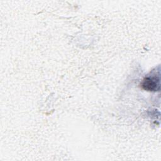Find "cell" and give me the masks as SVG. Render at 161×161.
I'll use <instances>...</instances> for the list:
<instances>
[{
	"label": "cell",
	"instance_id": "6da1fadb",
	"mask_svg": "<svg viewBox=\"0 0 161 161\" xmlns=\"http://www.w3.org/2000/svg\"><path fill=\"white\" fill-rule=\"evenodd\" d=\"M160 74H152L146 77L142 82L143 89L149 91H157L160 89Z\"/></svg>",
	"mask_w": 161,
	"mask_h": 161
}]
</instances>
